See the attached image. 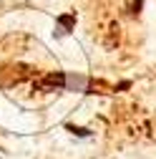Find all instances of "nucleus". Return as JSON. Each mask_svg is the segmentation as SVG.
Wrapping results in <instances>:
<instances>
[{"instance_id":"1","label":"nucleus","mask_w":156,"mask_h":159,"mask_svg":"<svg viewBox=\"0 0 156 159\" xmlns=\"http://www.w3.org/2000/svg\"><path fill=\"white\" fill-rule=\"evenodd\" d=\"M38 89L43 91H81V93H88L91 89V78L83 76V73H63V71H55V73H48L38 81Z\"/></svg>"},{"instance_id":"2","label":"nucleus","mask_w":156,"mask_h":159,"mask_svg":"<svg viewBox=\"0 0 156 159\" xmlns=\"http://www.w3.org/2000/svg\"><path fill=\"white\" fill-rule=\"evenodd\" d=\"M76 13H61L55 18V30H53V35L55 38H66V35H71V30L76 28Z\"/></svg>"},{"instance_id":"3","label":"nucleus","mask_w":156,"mask_h":159,"mask_svg":"<svg viewBox=\"0 0 156 159\" xmlns=\"http://www.w3.org/2000/svg\"><path fill=\"white\" fill-rule=\"evenodd\" d=\"M66 129H68L71 134H76V136H91V131H88V129H81V126H73V124H66Z\"/></svg>"}]
</instances>
